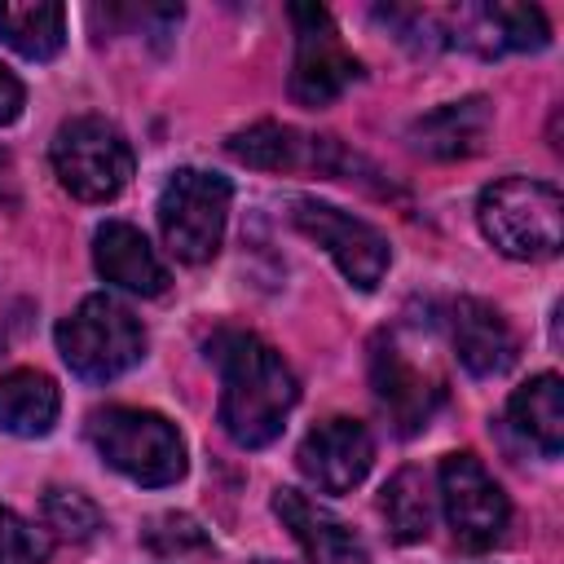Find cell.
Returning a JSON list of instances; mask_svg holds the SVG:
<instances>
[{
  "label": "cell",
  "instance_id": "1",
  "mask_svg": "<svg viewBox=\"0 0 564 564\" xmlns=\"http://www.w3.org/2000/svg\"><path fill=\"white\" fill-rule=\"evenodd\" d=\"M207 357L220 375V427L234 445L260 449L282 427L300 401V383L282 352L251 330H216Z\"/></svg>",
  "mask_w": 564,
  "mask_h": 564
},
{
  "label": "cell",
  "instance_id": "2",
  "mask_svg": "<svg viewBox=\"0 0 564 564\" xmlns=\"http://www.w3.org/2000/svg\"><path fill=\"white\" fill-rule=\"evenodd\" d=\"M476 225L511 260H551L564 242V198L551 181L502 176L480 189Z\"/></svg>",
  "mask_w": 564,
  "mask_h": 564
},
{
  "label": "cell",
  "instance_id": "3",
  "mask_svg": "<svg viewBox=\"0 0 564 564\" xmlns=\"http://www.w3.org/2000/svg\"><path fill=\"white\" fill-rule=\"evenodd\" d=\"M88 441L106 467L137 485H176L185 476V436L172 419L137 405H106L88 419Z\"/></svg>",
  "mask_w": 564,
  "mask_h": 564
},
{
  "label": "cell",
  "instance_id": "4",
  "mask_svg": "<svg viewBox=\"0 0 564 564\" xmlns=\"http://www.w3.org/2000/svg\"><path fill=\"white\" fill-rule=\"evenodd\" d=\"M57 352L79 379L110 383L145 357V326L115 295H88L57 322Z\"/></svg>",
  "mask_w": 564,
  "mask_h": 564
},
{
  "label": "cell",
  "instance_id": "5",
  "mask_svg": "<svg viewBox=\"0 0 564 564\" xmlns=\"http://www.w3.org/2000/svg\"><path fill=\"white\" fill-rule=\"evenodd\" d=\"M48 159H53V176L62 181V189L70 198H79V203L115 198L132 181V167H137L128 137L101 115L66 119L53 132Z\"/></svg>",
  "mask_w": 564,
  "mask_h": 564
},
{
  "label": "cell",
  "instance_id": "6",
  "mask_svg": "<svg viewBox=\"0 0 564 564\" xmlns=\"http://www.w3.org/2000/svg\"><path fill=\"white\" fill-rule=\"evenodd\" d=\"M229 181L203 167H176L159 194V229L181 264H207L220 251L229 220Z\"/></svg>",
  "mask_w": 564,
  "mask_h": 564
},
{
  "label": "cell",
  "instance_id": "7",
  "mask_svg": "<svg viewBox=\"0 0 564 564\" xmlns=\"http://www.w3.org/2000/svg\"><path fill=\"white\" fill-rule=\"evenodd\" d=\"M436 498L445 507V524H449L458 546L489 551L494 542H502L507 520H511V502L476 454H445L441 458Z\"/></svg>",
  "mask_w": 564,
  "mask_h": 564
},
{
  "label": "cell",
  "instance_id": "8",
  "mask_svg": "<svg viewBox=\"0 0 564 564\" xmlns=\"http://www.w3.org/2000/svg\"><path fill=\"white\" fill-rule=\"evenodd\" d=\"M291 220L308 242H317L339 264V273L357 291H375L383 282V273L392 264V247L370 220H361L335 203H322V198H295Z\"/></svg>",
  "mask_w": 564,
  "mask_h": 564
},
{
  "label": "cell",
  "instance_id": "9",
  "mask_svg": "<svg viewBox=\"0 0 564 564\" xmlns=\"http://www.w3.org/2000/svg\"><path fill=\"white\" fill-rule=\"evenodd\" d=\"M295 26V62H291V97L308 110L330 106L361 75V62L339 40L335 18L322 4H291Z\"/></svg>",
  "mask_w": 564,
  "mask_h": 564
},
{
  "label": "cell",
  "instance_id": "10",
  "mask_svg": "<svg viewBox=\"0 0 564 564\" xmlns=\"http://www.w3.org/2000/svg\"><path fill=\"white\" fill-rule=\"evenodd\" d=\"M295 463H300L304 480H313L322 494H352L375 463V441H370L366 423L335 414L300 441Z\"/></svg>",
  "mask_w": 564,
  "mask_h": 564
},
{
  "label": "cell",
  "instance_id": "11",
  "mask_svg": "<svg viewBox=\"0 0 564 564\" xmlns=\"http://www.w3.org/2000/svg\"><path fill=\"white\" fill-rule=\"evenodd\" d=\"M370 383H375L379 405L397 423V432L427 427V419H432V410L441 401V383L427 370H419L392 335H379L370 344Z\"/></svg>",
  "mask_w": 564,
  "mask_h": 564
},
{
  "label": "cell",
  "instance_id": "12",
  "mask_svg": "<svg viewBox=\"0 0 564 564\" xmlns=\"http://www.w3.org/2000/svg\"><path fill=\"white\" fill-rule=\"evenodd\" d=\"M449 339H454V357L476 379H498L520 357V339L511 322L489 300H476V295H463L449 304Z\"/></svg>",
  "mask_w": 564,
  "mask_h": 564
},
{
  "label": "cell",
  "instance_id": "13",
  "mask_svg": "<svg viewBox=\"0 0 564 564\" xmlns=\"http://www.w3.org/2000/svg\"><path fill=\"white\" fill-rule=\"evenodd\" d=\"M229 154L247 167H269V172H291V167L339 172V167H348V154H339L335 137H304L282 123H256V128L234 132Z\"/></svg>",
  "mask_w": 564,
  "mask_h": 564
},
{
  "label": "cell",
  "instance_id": "14",
  "mask_svg": "<svg viewBox=\"0 0 564 564\" xmlns=\"http://www.w3.org/2000/svg\"><path fill=\"white\" fill-rule=\"evenodd\" d=\"M93 264L97 273L132 295H163L167 291V264L150 247V238L128 220H106L93 234Z\"/></svg>",
  "mask_w": 564,
  "mask_h": 564
},
{
  "label": "cell",
  "instance_id": "15",
  "mask_svg": "<svg viewBox=\"0 0 564 564\" xmlns=\"http://www.w3.org/2000/svg\"><path fill=\"white\" fill-rule=\"evenodd\" d=\"M273 511L278 520L291 529V538L300 542L308 564H370L361 538L322 502H313L300 489H278L273 494Z\"/></svg>",
  "mask_w": 564,
  "mask_h": 564
},
{
  "label": "cell",
  "instance_id": "16",
  "mask_svg": "<svg viewBox=\"0 0 564 564\" xmlns=\"http://www.w3.org/2000/svg\"><path fill=\"white\" fill-rule=\"evenodd\" d=\"M458 44L498 57V53H533L551 40V26L538 4H476L458 13Z\"/></svg>",
  "mask_w": 564,
  "mask_h": 564
},
{
  "label": "cell",
  "instance_id": "17",
  "mask_svg": "<svg viewBox=\"0 0 564 564\" xmlns=\"http://www.w3.org/2000/svg\"><path fill=\"white\" fill-rule=\"evenodd\" d=\"M489 123H494V110L485 97H463V101H445L436 106L432 115L414 119L410 128V145L419 154H432V159H467L485 145L489 137Z\"/></svg>",
  "mask_w": 564,
  "mask_h": 564
},
{
  "label": "cell",
  "instance_id": "18",
  "mask_svg": "<svg viewBox=\"0 0 564 564\" xmlns=\"http://www.w3.org/2000/svg\"><path fill=\"white\" fill-rule=\"evenodd\" d=\"M57 410H62V397L44 370L22 366V370L0 375V432L22 436V441L48 436L57 423Z\"/></svg>",
  "mask_w": 564,
  "mask_h": 564
},
{
  "label": "cell",
  "instance_id": "19",
  "mask_svg": "<svg viewBox=\"0 0 564 564\" xmlns=\"http://www.w3.org/2000/svg\"><path fill=\"white\" fill-rule=\"evenodd\" d=\"M507 414H511V427L538 445L546 458H555L564 449V383L560 375H533L529 383H520L507 401Z\"/></svg>",
  "mask_w": 564,
  "mask_h": 564
},
{
  "label": "cell",
  "instance_id": "20",
  "mask_svg": "<svg viewBox=\"0 0 564 564\" xmlns=\"http://www.w3.org/2000/svg\"><path fill=\"white\" fill-rule=\"evenodd\" d=\"M0 40L26 62H48L66 44V9L62 4H13L0 0Z\"/></svg>",
  "mask_w": 564,
  "mask_h": 564
},
{
  "label": "cell",
  "instance_id": "21",
  "mask_svg": "<svg viewBox=\"0 0 564 564\" xmlns=\"http://www.w3.org/2000/svg\"><path fill=\"white\" fill-rule=\"evenodd\" d=\"M379 511L397 542H423L432 529V485L419 467H401L379 498Z\"/></svg>",
  "mask_w": 564,
  "mask_h": 564
},
{
  "label": "cell",
  "instance_id": "22",
  "mask_svg": "<svg viewBox=\"0 0 564 564\" xmlns=\"http://www.w3.org/2000/svg\"><path fill=\"white\" fill-rule=\"evenodd\" d=\"M44 529H48V542L84 546L101 533V511L79 489H48L44 494Z\"/></svg>",
  "mask_w": 564,
  "mask_h": 564
},
{
  "label": "cell",
  "instance_id": "23",
  "mask_svg": "<svg viewBox=\"0 0 564 564\" xmlns=\"http://www.w3.org/2000/svg\"><path fill=\"white\" fill-rule=\"evenodd\" d=\"M48 533L22 520L13 507H0V564H44L48 560Z\"/></svg>",
  "mask_w": 564,
  "mask_h": 564
},
{
  "label": "cell",
  "instance_id": "24",
  "mask_svg": "<svg viewBox=\"0 0 564 564\" xmlns=\"http://www.w3.org/2000/svg\"><path fill=\"white\" fill-rule=\"evenodd\" d=\"M141 538H145V546L154 551V555H185V551H207V538H203V529L189 520V516H181V511H163V516H154L145 529H141Z\"/></svg>",
  "mask_w": 564,
  "mask_h": 564
},
{
  "label": "cell",
  "instance_id": "25",
  "mask_svg": "<svg viewBox=\"0 0 564 564\" xmlns=\"http://www.w3.org/2000/svg\"><path fill=\"white\" fill-rule=\"evenodd\" d=\"M22 106H26V88H22V79L0 62V128L13 123V119L22 115Z\"/></svg>",
  "mask_w": 564,
  "mask_h": 564
},
{
  "label": "cell",
  "instance_id": "26",
  "mask_svg": "<svg viewBox=\"0 0 564 564\" xmlns=\"http://www.w3.org/2000/svg\"><path fill=\"white\" fill-rule=\"evenodd\" d=\"M256 564H278V560H256Z\"/></svg>",
  "mask_w": 564,
  "mask_h": 564
},
{
  "label": "cell",
  "instance_id": "27",
  "mask_svg": "<svg viewBox=\"0 0 564 564\" xmlns=\"http://www.w3.org/2000/svg\"><path fill=\"white\" fill-rule=\"evenodd\" d=\"M0 344H4V339H0Z\"/></svg>",
  "mask_w": 564,
  "mask_h": 564
}]
</instances>
